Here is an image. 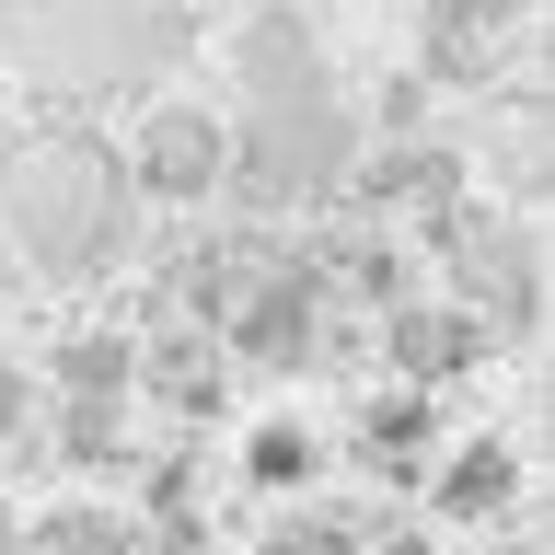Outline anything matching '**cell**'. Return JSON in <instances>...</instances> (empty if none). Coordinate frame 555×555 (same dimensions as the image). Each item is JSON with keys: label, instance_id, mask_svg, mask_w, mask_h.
<instances>
[{"label": "cell", "instance_id": "1", "mask_svg": "<svg viewBox=\"0 0 555 555\" xmlns=\"http://www.w3.org/2000/svg\"><path fill=\"white\" fill-rule=\"evenodd\" d=\"M12 243H24L47 278H93L116 243H128V173L104 163L93 139H47L12 163Z\"/></svg>", "mask_w": 555, "mask_h": 555}, {"label": "cell", "instance_id": "2", "mask_svg": "<svg viewBox=\"0 0 555 555\" xmlns=\"http://www.w3.org/2000/svg\"><path fill=\"white\" fill-rule=\"evenodd\" d=\"M128 393H139V347L116 324H81L59 347V440H69V463H116Z\"/></svg>", "mask_w": 555, "mask_h": 555}, {"label": "cell", "instance_id": "3", "mask_svg": "<svg viewBox=\"0 0 555 555\" xmlns=\"http://www.w3.org/2000/svg\"><path fill=\"white\" fill-rule=\"evenodd\" d=\"M220 173H232V128H220V116H197V104H151V116H139L128 197L197 208V197H220Z\"/></svg>", "mask_w": 555, "mask_h": 555}, {"label": "cell", "instance_id": "4", "mask_svg": "<svg viewBox=\"0 0 555 555\" xmlns=\"http://www.w3.org/2000/svg\"><path fill=\"white\" fill-rule=\"evenodd\" d=\"M312 312H324L312 267H243V289L220 301V347L255 359V371H301L312 359Z\"/></svg>", "mask_w": 555, "mask_h": 555}, {"label": "cell", "instance_id": "5", "mask_svg": "<svg viewBox=\"0 0 555 555\" xmlns=\"http://www.w3.org/2000/svg\"><path fill=\"white\" fill-rule=\"evenodd\" d=\"M382 359H393V382H405V393H440V382H463L486 359V312L475 301H393L382 312Z\"/></svg>", "mask_w": 555, "mask_h": 555}, {"label": "cell", "instance_id": "6", "mask_svg": "<svg viewBox=\"0 0 555 555\" xmlns=\"http://www.w3.org/2000/svg\"><path fill=\"white\" fill-rule=\"evenodd\" d=\"M243 81H255V104H324L336 81H324V47H312V24L301 12H255L243 24Z\"/></svg>", "mask_w": 555, "mask_h": 555}, {"label": "cell", "instance_id": "7", "mask_svg": "<svg viewBox=\"0 0 555 555\" xmlns=\"http://www.w3.org/2000/svg\"><path fill=\"white\" fill-rule=\"evenodd\" d=\"M428 509H440V520H509L520 509V451L509 440H451V451H428Z\"/></svg>", "mask_w": 555, "mask_h": 555}, {"label": "cell", "instance_id": "8", "mask_svg": "<svg viewBox=\"0 0 555 555\" xmlns=\"http://www.w3.org/2000/svg\"><path fill=\"white\" fill-rule=\"evenodd\" d=\"M139 382H151L173 416H208V405H220V336H208V324H185V336L139 347Z\"/></svg>", "mask_w": 555, "mask_h": 555}, {"label": "cell", "instance_id": "9", "mask_svg": "<svg viewBox=\"0 0 555 555\" xmlns=\"http://www.w3.org/2000/svg\"><path fill=\"white\" fill-rule=\"evenodd\" d=\"M347 185H359V208H440V197H463V163L451 151H371Z\"/></svg>", "mask_w": 555, "mask_h": 555}, {"label": "cell", "instance_id": "10", "mask_svg": "<svg viewBox=\"0 0 555 555\" xmlns=\"http://www.w3.org/2000/svg\"><path fill=\"white\" fill-rule=\"evenodd\" d=\"M312 475H324V440H312L301 416H255L243 428V486L255 498H301Z\"/></svg>", "mask_w": 555, "mask_h": 555}, {"label": "cell", "instance_id": "11", "mask_svg": "<svg viewBox=\"0 0 555 555\" xmlns=\"http://www.w3.org/2000/svg\"><path fill=\"white\" fill-rule=\"evenodd\" d=\"M359 463H382V475H428V393H382V405L359 416Z\"/></svg>", "mask_w": 555, "mask_h": 555}, {"label": "cell", "instance_id": "12", "mask_svg": "<svg viewBox=\"0 0 555 555\" xmlns=\"http://www.w3.org/2000/svg\"><path fill=\"white\" fill-rule=\"evenodd\" d=\"M24 544H35V555H139V532H128L116 509H81V498H69V509H47V520H35Z\"/></svg>", "mask_w": 555, "mask_h": 555}, {"label": "cell", "instance_id": "13", "mask_svg": "<svg viewBox=\"0 0 555 555\" xmlns=\"http://www.w3.org/2000/svg\"><path fill=\"white\" fill-rule=\"evenodd\" d=\"M532 0H440V24L428 35H451V47H475V35H498V24H520Z\"/></svg>", "mask_w": 555, "mask_h": 555}, {"label": "cell", "instance_id": "14", "mask_svg": "<svg viewBox=\"0 0 555 555\" xmlns=\"http://www.w3.org/2000/svg\"><path fill=\"white\" fill-rule=\"evenodd\" d=\"M35 416V382H24V359H12V347H0V440H12V428H24Z\"/></svg>", "mask_w": 555, "mask_h": 555}, {"label": "cell", "instance_id": "15", "mask_svg": "<svg viewBox=\"0 0 555 555\" xmlns=\"http://www.w3.org/2000/svg\"><path fill=\"white\" fill-rule=\"evenodd\" d=\"M359 555H440V544H428L416 520H393V532H371V544H359Z\"/></svg>", "mask_w": 555, "mask_h": 555}, {"label": "cell", "instance_id": "16", "mask_svg": "<svg viewBox=\"0 0 555 555\" xmlns=\"http://www.w3.org/2000/svg\"><path fill=\"white\" fill-rule=\"evenodd\" d=\"M0 555H35V544H24V520H0Z\"/></svg>", "mask_w": 555, "mask_h": 555}]
</instances>
